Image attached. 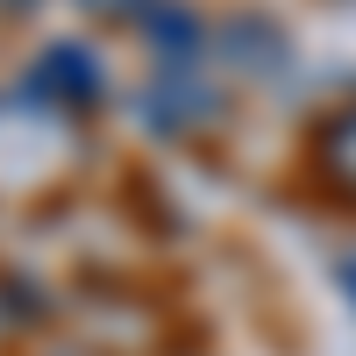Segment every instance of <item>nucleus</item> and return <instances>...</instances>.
Wrapping results in <instances>:
<instances>
[{
	"label": "nucleus",
	"instance_id": "obj_1",
	"mask_svg": "<svg viewBox=\"0 0 356 356\" xmlns=\"http://www.w3.org/2000/svg\"><path fill=\"white\" fill-rule=\"evenodd\" d=\"M50 86H65V100H93L100 93V57L86 43H50L29 72V100H50Z\"/></svg>",
	"mask_w": 356,
	"mask_h": 356
},
{
	"label": "nucleus",
	"instance_id": "obj_4",
	"mask_svg": "<svg viewBox=\"0 0 356 356\" xmlns=\"http://www.w3.org/2000/svg\"><path fill=\"white\" fill-rule=\"evenodd\" d=\"M342 285H349V292H356V264H342Z\"/></svg>",
	"mask_w": 356,
	"mask_h": 356
},
{
	"label": "nucleus",
	"instance_id": "obj_2",
	"mask_svg": "<svg viewBox=\"0 0 356 356\" xmlns=\"http://www.w3.org/2000/svg\"><path fill=\"white\" fill-rule=\"evenodd\" d=\"M143 29H150V43H157L164 57H178V50L193 57V43H200V22H193L186 8H150V15H143Z\"/></svg>",
	"mask_w": 356,
	"mask_h": 356
},
{
	"label": "nucleus",
	"instance_id": "obj_5",
	"mask_svg": "<svg viewBox=\"0 0 356 356\" xmlns=\"http://www.w3.org/2000/svg\"><path fill=\"white\" fill-rule=\"evenodd\" d=\"M0 8H29V0H0Z\"/></svg>",
	"mask_w": 356,
	"mask_h": 356
},
{
	"label": "nucleus",
	"instance_id": "obj_3",
	"mask_svg": "<svg viewBox=\"0 0 356 356\" xmlns=\"http://www.w3.org/2000/svg\"><path fill=\"white\" fill-rule=\"evenodd\" d=\"M86 15H107V22H122V15H150L157 0H79Z\"/></svg>",
	"mask_w": 356,
	"mask_h": 356
}]
</instances>
